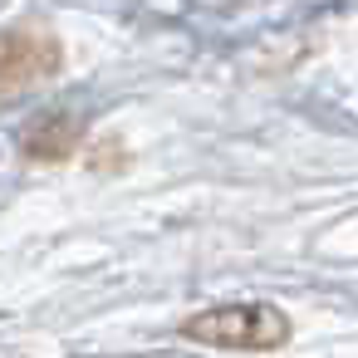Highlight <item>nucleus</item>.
I'll return each instance as SVG.
<instances>
[{"label": "nucleus", "mask_w": 358, "mask_h": 358, "mask_svg": "<svg viewBox=\"0 0 358 358\" xmlns=\"http://www.w3.org/2000/svg\"><path fill=\"white\" fill-rule=\"evenodd\" d=\"M182 334L211 348H275L289 338V319L270 304H221L187 319Z\"/></svg>", "instance_id": "obj_1"}]
</instances>
